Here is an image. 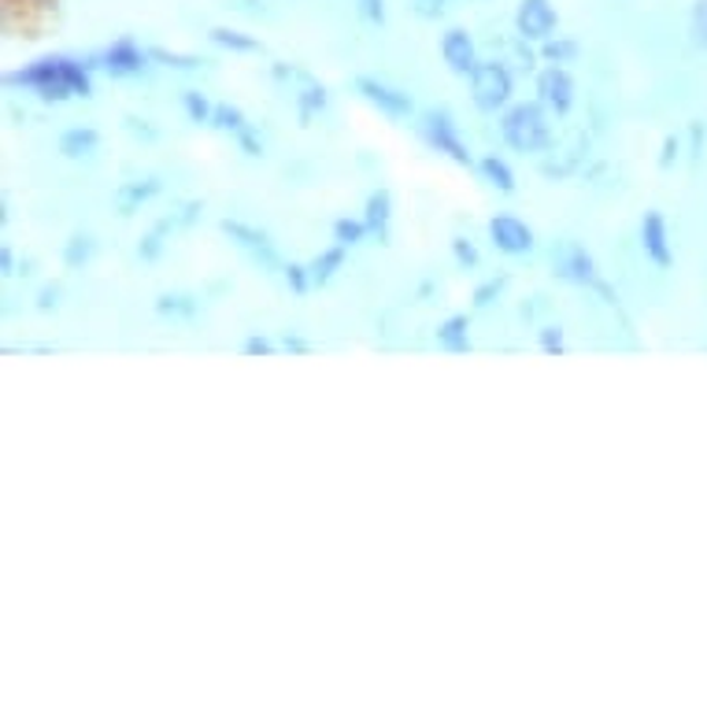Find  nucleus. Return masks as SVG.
Listing matches in <instances>:
<instances>
[{
	"mask_svg": "<svg viewBox=\"0 0 707 707\" xmlns=\"http://www.w3.org/2000/svg\"><path fill=\"white\" fill-rule=\"evenodd\" d=\"M93 67L78 63L71 56H44V60L22 67V71H11L4 82L8 89H30L41 100H52V104H63L71 97H93V78H89Z\"/></svg>",
	"mask_w": 707,
	"mask_h": 707,
	"instance_id": "obj_1",
	"label": "nucleus"
},
{
	"mask_svg": "<svg viewBox=\"0 0 707 707\" xmlns=\"http://www.w3.org/2000/svg\"><path fill=\"white\" fill-rule=\"evenodd\" d=\"M500 138L508 149L522 156H541L552 149V111L541 100H522L511 104L500 119Z\"/></svg>",
	"mask_w": 707,
	"mask_h": 707,
	"instance_id": "obj_2",
	"label": "nucleus"
},
{
	"mask_svg": "<svg viewBox=\"0 0 707 707\" xmlns=\"http://www.w3.org/2000/svg\"><path fill=\"white\" fill-rule=\"evenodd\" d=\"M511 93H515L511 71L500 60H481L475 67V74H470V100H475L478 111L497 116V111L511 104Z\"/></svg>",
	"mask_w": 707,
	"mask_h": 707,
	"instance_id": "obj_3",
	"label": "nucleus"
},
{
	"mask_svg": "<svg viewBox=\"0 0 707 707\" xmlns=\"http://www.w3.org/2000/svg\"><path fill=\"white\" fill-rule=\"evenodd\" d=\"M419 130H422V141L430 145L434 152L448 156V160L459 163V167H478L475 156H470V149H467V141L459 138V127H456L452 111H445V108L426 111L422 122H419Z\"/></svg>",
	"mask_w": 707,
	"mask_h": 707,
	"instance_id": "obj_4",
	"label": "nucleus"
},
{
	"mask_svg": "<svg viewBox=\"0 0 707 707\" xmlns=\"http://www.w3.org/2000/svg\"><path fill=\"white\" fill-rule=\"evenodd\" d=\"M219 230L227 233V238L233 241V249H238L241 256H249L260 271L275 275V271H282V267H286L282 260H278V249H275V241H271V233H267V230L249 227V222H241V219H222Z\"/></svg>",
	"mask_w": 707,
	"mask_h": 707,
	"instance_id": "obj_5",
	"label": "nucleus"
},
{
	"mask_svg": "<svg viewBox=\"0 0 707 707\" xmlns=\"http://www.w3.org/2000/svg\"><path fill=\"white\" fill-rule=\"evenodd\" d=\"M548 260H552V275L559 282H570V286H589L597 289L600 286V275H597V260L589 256L586 245L578 241H556L552 252H548Z\"/></svg>",
	"mask_w": 707,
	"mask_h": 707,
	"instance_id": "obj_6",
	"label": "nucleus"
},
{
	"mask_svg": "<svg viewBox=\"0 0 707 707\" xmlns=\"http://www.w3.org/2000/svg\"><path fill=\"white\" fill-rule=\"evenodd\" d=\"M97 67L104 71L108 78H141V74H149V60H152V52H145L138 41H130V38H119L111 49H104L97 56Z\"/></svg>",
	"mask_w": 707,
	"mask_h": 707,
	"instance_id": "obj_7",
	"label": "nucleus"
},
{
	"mask_svg": "<svg viewBox=\"0 0 707 707\" xmlns=\"http://www.w3.org/2000/svg\"><path fill=\"white\" fill-rule=\"evenodd\" d=\"M537 100H541V104L559 119L575 108V78H570L567 67L548 63L545 71L537 74Z\"/></svg>",
	"mask_w": 707,
	"mask_h": 707,
	"instance_id": "obj_8",
	"label": "nucleus"
},
{
	"mask_svg": "<svg viewBox=\"0 0 707 707\" xmlns=\"http://www.w3.org/2000/svg\"><path fill=\"white\" fill-rule=\"evenodd\" d=\"M356 93L364 97L367 104H375L381 116H389V119H411L415 116V100L408 93H400V89L378 82V78L359 74L356 78Z\"/></svg>",
	"mask_w": 707,
	"mask_h": 707,
	"instance_id": "obj_9",
	"label": "nucleus"
},
{
	"mask_svg": "<svg viewBox=\"0 0 707 707\" xmlns=\"http://www.w3.org/2000/svg\"><path fill=\"white\" fill-rule=\"evenodd\" d=\"M556 8L552 0H522L519 11H515V30H519L522 41H548L556 38Z\"/></svg>",
	"mask_w": 707,
	"mask_h": 707,
	"instance_id": "obj_10",
	"label": "nucleus"
},
{
	"mask_svg": "<svg viewBox=\"0 0 707 707\" xmlns=\"http://www.w3.org/2000/svg\"><path fill=\"white\" fill-rule=\"evenodd\" d=\"M489 241H492V249L504 256H526V252H534V245H537L534 230L526 227L519 216H492Z\"/></svg>",
	"mask_w": 707,
	"mask_h": 707,
	"instance_id": "obj_11",
	"label": "nucleus"
},
{
	"mask_svg": "<svg viewBox=\"0 0 707 707\" xmlns=\"http://www.w3.org/2000/svg\"><path fill=\"white\" fill-rule=\"evenodd\" d=\"M641 249H645L648 260H653L656 267H664V271L675 263V245H670L667 219L659 216V211H645V219H641Z\"/></svg>",
	"mask_w": 707,
	"mask_h": 707,
	"instance_id": "obj_12",
	"label": "nucleus"
},
{
	"mask_svg": "<svg viewBox=\"0 0 707 707\" xmlns=\"http://www.w3.org/2000/svg\"><path fill=\"white\" fill-rule=\"evenodd\" d=\"M441 56H445L448 71H456L464 78L475 74V67L481 63L478 60V44H475V38H470L467 30H448L441 38Z\"/></svg>",
	"mask_w": 707,
	"mask_h": 707,
	"instance_id": "obj_13",
	"label": "nucleus"
},
{
	"mask_svg": "<svg viewBox=\"0 0 707 707\" xmlns=\"http://www.w3.org/2000/svg\"><path fill=\"white\" fill-rule=\"evenodd\" d=\"M163 189V182L156 175H145V178H133V182H122L119 189H116V197H111V205H116V211L122 219H130L133 211H141L145 205H149V200L160 193Z\"/></svg>",
	"mask_w": 707,
	"mask_h": 707,
	"instance_id": "obj_14",
	"label": "nucleus"
},
{
	"mask_svg": "<svg viewBox=\"0 0 707 707\" xmlns=\"http://www.w3.org/2000/svg\"><path fill=\"white\" fill-rule=\"evenodd\" d=\"M364 222H367L370 238H375L378 245H389L392 241V193H389L386 186L375 189V193L367 197Z\"/></svg>",
	"mask_w": 707,
	"mask_h": 707,
	"instance_id": "obj_15",
	"label": "nucleus"
},
{
	"mask_svg": "<svg viewBox=\"0 0 707 707\" xmlns=\"http://www.w3.org/2000/svg\"><path fill=\"white\" fill-rule=\"evenodd\" d=\"M437 349H445L448 356H464L470 352V316H448L441 327H437Z\"/></svg>",
	"mask_w": 707,
	"mask_h": 707,
	"instance_id": "obj_16",
	"label": "nucleus"
},
{
	"mask_svg": "<svg viewBox=\"0 0 707 707\" xmlns=\"http://www.w3.org/2000/svg\"><path fill=\"white\" fill-rule=\"evenodd\" d=\"M100 149V130L93 127H71L60 133V152L67 160H86V156H93Z\"/></svg>",
	"mask_w": 707,
	"mask_h": 707,
	"instance_id": "obj_17",
	"label": "nucleus"
},
{
	"mask_svg": "<svg viewBox=\"0 0 707 707\" xmlns=\"http://www.w3.org/2000/svg\"><path fill=\"white\" fill-rule=\"evenodd\" d=\"M478 175L486 178V182L497 189V193H515V171H511V163L504 160V156L486 152L478 160Z\"/></svg>",
	"mask_w": 707,
	"mask_h": 707,
	"instance_id": "obj_18",
	"label": "nucleus"
},
{
	"mask_svg": "<svg viewBox=\"0 0 707 707\" xmlns=\"http://www.w3.org/2000/svg\"><path fill=\"white\" fill-rule=\"evenodd\" d=\"M345 256H349V249H345V245H338V241H333L327 252H319L316 260L308 263V267H311V282H316L319 289H322V286H330L333 278L341 275V267H345Z\"/></svg>",
	"mask_w": 707,
	"mask_h": 707,
	"instance_id": "obj_19",
	"label": "nucleus"
},
{
	"mask_svg": "<svg viewBox=\"0 0 707 707\" xmlns=\"http://www.w3.org/2000/svg\"><path fill=\"white\" fill-rule=\"evenodd\" d=\"M178 227H175V219L171 216H163L160 222H156L152 230H145L141 233V241H138V256L145 263H156L163 256V249H167V241H171V233H175Z\"/></svg>",
	"mask_w": 707,
	"mask_h": 707,
	"instance_id": "obj_20",
	"label": "nucleus"
},
{
	"mask_svg": "<svg viewBox=\"0 0 707 707\" xmlns=\"http://www.w3.org/2000/svg\"><path fill=\"white\" fill-rule=\"evenodd\" d=\"M156 311H160L163 319H197L200 316V297L193 293H160L156 297Z\"/></svg>",
	"mask_w": 707,
	"mask_h": 707,
	"instance_id": "obj_21",
	"label": "nucleus"
},
{
	"mask_svg": "<svg viewBox=\"0 0 707 707\" xmlns=\"http://www.w3.org/2000/svg\"><path fill=\"white\" fill-rule=\"evenodd\" d=\"M330 104V93H327V86L316 82V78H305V82L297 86V108H300V119H311V116H319L322 108Z\"/></svg>",
	"mask_w": 707,
	"mask_h": 707,
	"instance_id": "obj_22",
	"label": "nucleus"
},
{
	"mask_svg": "<svg viewBox=\"0 0 707 707\" xmlns=\"http://www.w3.org/2000/svg\"><path fill=\"white\" fill-rule=\"evenodd\" d=\"M208 38H211V44H219V49H227V52H260L263 49L252 33H241V30H230V27H211Z\"/></svg>",
	"mask_w": 707,
	"mask_h": 707,
	"instance_id": "obj_23",
	"label": "nucleus"
},
{
	"mask_svg": "<svg viewBox=\"0 0 707 707\" xmlns=\"http://www.w3.org/2000/svg\"><path fill=\"white\" fill-rule=\"evenodd\" d=\"M97 256V238L93 233H71L63 245V267H71V271H78V267H86L89 260Z\"/></svg>",
	"mask_w": 707,
	"mask_h": 707,
	"instance_id": "obj_24",
	"label": "nucleus"
},
{
	"mask_svg": "<svg viewBox=\"0 0 707 707\" xmlns=\"http://www.w3.org/2000/svg\"><path fill=\"white\" fill-rule=\"evenodd\" d=\"M508 286H511V275H492V278H486V282H481V286L475 289V297H470V300H475L478 311H486V308L497 305V300L504 297V289H508Z\"/></svg>",
	"mask_w": 707,
	"mask_h": 707,
	"instance_id": "obj_25",
	"label": "nucleus"
},
{
	"mask_svg": "<svg viewBox=\"0 0 707 707\" xmlns=\"http://www.w3.org/2000/svg\"><path fill=\"white\" fill-rule=\"evenodd\" d=\"M578 41H570V38H548V41H541V56L548 63H559V67H567V63H575L578 60Z\"/></svg>",
	"mask_w": 707,
	"mask_h": 707,
	"instance_id": "obj_26",
	"label": "nucleus"
},
{
	"mask_svg": "<svg viewBox=\"0 0 707 707\" xmlns=\"http://www.w3.org/2000/svg\"><path fill=\"white\" fill-rule=\"evenodd\" d=\"M182 108H186V116H189V122H211V116H216V104H211V100L200 93V89H186L182 93Z\"/></svg>",
	"mask_w": 707,
	"mask_h": 707,
	"instance_id": "obj_27",
	"label": "nucleus"
},
{
	"mask_svg": "<svg viewBox=\"0 0 707 707\" xmlns=\"http://www.w3.org/2000/svg\"><path fill=\"white\" fill-rule=\"evenodd\" d=\"M364 238H370V230H367V222L364 219H338L333 222V241L345 245V249H352V245H359Z\"/></svg>",
	"mask_w": 707,
	"mask_h": 707,
	"instance_id": "obj_28",
	"label": "nucleus"
},
{
	"mask_svg": "<svg viewBox=\"0 0 707 707\" xmlns=\"http://www.w3.org/2000/svg\"><path fill=\"white\" fill-rule=\"evenodd\" d=\"M211 127L222 130V133H241L245 127H249V119H245L241 108L233 104H216V116H211Z\"/></svg>",
	"mask_w": 707,
	"mask_h": 707,
	"instance_id": "obj_29",
	"label": "nucleus"
},
{
	"mask_svg": "<svg viewBox=\"0 0 707 707\" xmlns=\"http://www.w3.org/2000/svg\"><path fill=\"white\" fill-rule=\"evenodd\" d=\"M282 282L289 286V293H297V297H305L311 286V267L308 263H286L282 267Z\"/></svg>",
	"mask_w": 707,
	"mask_h": 707,
	"instance_id": "obj_30",
	"label": "nucleus"
},
{
	"mask_svg": "<svg viewBox=\"0 0 707 707\" xmlns=\"http://www.w3.org/2000/svg\"><path fill=\"white\" fill-rule=\"evenodd\" d=\"M537 345H541L545 356H564L567 352L564 327H559V322H545V327L537 330Z\"/></svg>",
	"mask_w": 707,
	"mask_h": 707,
	"instance_id": "obj_31",
	"label": "nucleus"
},
{
	"mask_svg": "<svg viewBox=\"0 0 707 707\" xmlns=\"http://www.w3.org/2000/svg\"><path fill=\"white\" fill-rule=\"evenodd\" d=\"M452 256H456V263L464 267V271H475V267L481 263L478 245L470 238H464V233H456V238H452Z\"/></svg>",
	"mask_w": 707,
	"mask_h": 707,
	"instance_id": "obj_32",
	"label": "nucleus"
},
{
	"mask_svg": "<svg viewBox=\"0 0 707 707\" xmlns=\"http://www.w3.org/2000/svg\"><path fill=\"white\" fill-rule=\"evenodd\" d=\"M152 52V60L156 63H163V67H175V71H197L200 60L197 56H182V52H167V49H149Z\"/></svg>",
	"mask_w": 707,
	"mask_h": 707,
	"instance_id": "obj_33",
	"label": "nucleus"
},
{
	"mask_svg": "<svg viewBox=\"0 0 707 707\" xmlns=\"http://www.w3.org/2000/svg\"><path fill=\"white\" fill-rule=\"evenodd\" d=\"M122 130L130 133V138H138L145 145H152L156 138H160V130L152 127L149 119H141V116H122Z\"/></svg>",
	"mask_w": 707,
	"mask_h": 707,
	"instance_id": "obj_34",
	"label": "nucleus"
},
{
	"mask_svg": "<svg viewBox=\"0 0 707 707\" xmlns=\"http://www.w3.org/2000/svg\"><path fill=\"white\" fill-rule=\"evenodd\" d=\"M233 141H238L241 152L252 156V160H256V156H263V138H260V130H256L252 122H249V127H245L241 133H233Z\"/></svg>",
	"mask_w": 707,
	"mask_h": 707,
	"instance_id": "obj_35",
	"label": "nucleus"
},
{
	"mask_svg": "<svg viewBox=\"0 0 707 707\" xmlns=\"http://www.w3.org/2000/svg\"><path fill=\"white\" fill-rule=\"evenodd\" d=\"M356 11L364 16V22H370V27H381V22H386V0H356Z\"/></svg>",
	"mask_w": 707,
	"mask_h": 707,
	"instance_id": "obj_36",
	"label": "nucleus"
},
{
	"mask_svg": "<svg viewBox=\"0 0 707 707\" xmlns=\"http://www.w3.org/2000/svg\"><path fill=\"white\" fill-rule=\"evenodd\" d=\"M678 156H681V138L678 133H667L664 149H659V171H670V167L678 163Z\"/></svg>",
	"mask_w": 707,
	"mask_h": 707,
	"instance_id": "obj_37",
	"label": "nucleus"
},
{
	"mask_svg": "<svg viewBox=\"0 0 707 707\" xmlns=\"http://www.w3.org/2000/svg\"><path fill=\"white\" fill-rule=\"evenodd\" d=\"M241 352H245V356H275L278 345H275L271 338H263V333H252V338H245Z\"/></svg>",
	"mask_w": 707,
	"mask_h": 707,
	"instance_id": "obj_38",
	"label": "nucleus"
},
{
	"mask_svg": "<svg viewBox=\"0 0 707 707\" xmlns=\"http://www.w3.org/2000/svg\"><path fill=\"white\" fill-rule=\"evenodd\" d=\"M278 349L289 352V356H308V352H311V341L289 330V333H282V341H278Z\"/></svg>",
	"mask_w": 707,
	"mask_h": 707,
	"instance_id": "obj_39",
	"label": "nucleus"
},
{
	"mask_svg": "<svg viewBox=\"0 0 707 707\" xmlns=\"http://www.w3.org/2000/svg\"><path fill=\"white\" fill-rule=\"evenodd\" d=\"M60 297H63L60 286H44L38 293V311H56V308H60Z\"/></svg>",
	"mask_w": 707,
	"mask_h": 707,
	"instance_id": "obj_40",
	"label": "nucleus"
},
{
	"mask_svg": "<svg viewBox=\"0 0 707 707\" xmlns=\"http://www.w3.org/2000/svg\"><path fill=\"white\" fill-rule=\"evenodd\" d=\"M411 4H415V11H419L422 19H437L445 11L448 0H411Z\"/></svg>",
	"mask_w": 707,
	"mask_h": 707,
	"instance_id": "obj_41",
	"label": "nucleus"
},
{
	"mask_svg": "<svg viewBox=\"0 0 707 707\" xmlns=\"http://www.w3.org/2000/svg\"><path fill=\"white\" fill-rule=\"evenodd\" d=\"M0 271H4V278L19 275V267H16V252H11V245H0Z\"/></svg>",
	"mask_w": 707,
	"mask_h": 707,
	"instance_id": "obj_42",
	"label": "nucleus"
}]
</instances>
